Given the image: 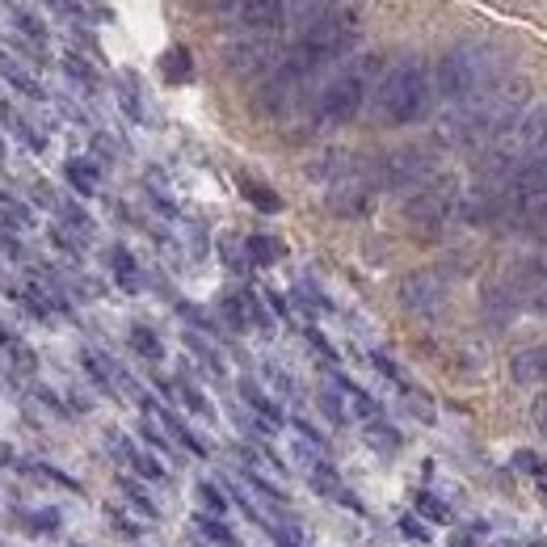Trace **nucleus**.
Returning <instances> with one entry per match:
<instances>
[{
  "instance_id": "6e6552de",
  "label": "nucleus",
  "mask_w": 547,
  "mask_h": 547,
  "mask_svg": "<svg viewBox=\"0 0 547 547\" xmlns=\"http://www.w3.org/2000/svg\"><path fill=\"white\" fill-rule=\"evenodd\" d=\"M400 303L417 316H430L447 303V278L438 270H417V274H404L400 278Z\"/></svg>"
},
{
  "instance_id": "20e7f679",
  "label": "nucleus",
  "mask_w": 547,
  "mask_h": 547,
  "mask_svg": "<svg viewBox=\"0 0 547 547\" xmlns=\"http://www.w3.org/2000/svg\"><path fill=\"white\" fill-rule=\"evenodd\" d=\"M430 97H434L430 68H425L417 55H409L375 85V110L388 127H409V123H417V118H425Z\"/></svg>"
},
{
  "instance_id": "a878e982",
  "label": "nucleus",
  "mask_w": 547,
  "mask_h": 547,
  "mask_svg": "<svg viewBox=\"0 0 547 547\" xmlns=\"http://www.w3.org/2000/svg\"><path fill=\"white\" fill-rule=\"evenodd\" d=\"M13 26H17V30H22V34L30 38V43H38V47H43V43H47V26H43V22H38V17H34L30 9H22V5H17V9H13Z\"/></svg>"
},
{
  "instance_id": "2eb2a0df",
  "label": "nucleus",
  "mask_w": 547,
  "mask_h": 547,
  "mask_svg": "<svg viewBox=\"0 0 547 547\" xmlns=\"http://www.w3.org/2000/svg\"><path fill=\"white\" fill-rule=\"evenodd\" d=\"M0 76H5V85H13L17 93H26V97H43V85H38V76L26 68V64H17V59H9L5 51H0Z\"/></svg>"
},
{
  "instance_id": "3c124183",
  "label": "nucleus",
  "mask_w": 547,
  "mask_h": 547,
  "mask_svg": "<svg viewBox=\"0 0 547 547\" xmlns=\"http://www.w3.org/2000/svg\"><path fill=\"white\" fill-rule=\"evenodd\" d=\"M531 547H547V543H543V539H535V543H531Z\"/></svg>"
},
{
  "instance_id": "c85d7f7f",
  "label": "nucleus",
  "mask_w": 547,
  "mask_h": 547,
  "mask_svg": "<svg viewBox=\"0 0 547 547\" xmlns=\"http://www.w3.org/2000/svg\"><path fill=\"white\" fill-rule=\"evenodd\" d=\"M64 68H68V76H72V80H80V85H85V89H97V72L85 64V59L64 55Z\"/></svg>"
},
{
  "instance_id": "c9c22d12",
  "label": "nucleus",
  "mask_w": 547,
  "mask_h": 547,
  "mask_svg": "<svg viewBox=\"0 0 547 547\" xmlns=\"http://www.w3.org/2000/svg\"><path fill=\"white\" fill-rule=\"evenodd\" d=\"M177 388H181V396H186V404H190L198 417H211V404H207V396L194 388V383H177Z\"/></svg>"
},
{
  "instance_id": "a19ab883",
  "label": "nucleus",
  "mask_w": 547,
  "mask_h": 547,
  "mask_svg": "<svg viewBox=\"0 0 547 547\" xmlns=\"http://www.w3.org/2000/svg\"><path fill=\"white\" fill-rule=\"evenodd\" d=\"M123 106L131 118H144V110H139V97H135V76H127V89H123Z\"/></svg>"
},
{
  "instance_id": "f03ea898",
  "label": "nucleus",
  "mask_w": 547,
  "mask_h": 547,
  "mask_svg": "<svg viewBox=\"0 0 547 547\" xmlns=\"http://www.w3.org/2000/svg\"><path fill=\"white\" fill-rule=\"evenodd\" d=\"M505 68H510V55L493 38H468V43L442 51L434 68V89L451 101H476L505 85Z\"/></svg>"
},
{
  "instance_id": "f257e3e1",
  "label": "nucleus",
  "mask_w": 547,
  "mask_h": 547,
  "mask_svg": "<svg viewBox=\"0 0 547 547\" xmlns=\"http://www.w3.org/2000/svg\"><path fill=\"white\" fill-rule=\"evenodd\" d=\"M522 106H526L522 80L497 85L493 93H484L476 101H463L455 114L442 118L438 139L442 144H451V148H493L514 123H522Z\"/></svg>"
},
{
  "instance_id": "c03bdc74",
  "label": "nucleus",
  "mask_w": 547,
  "mask_h": 547,
  "mask_svg": "<svg viewBox=\"0 0 547 547\" xmlns=\"http://www.w3.org/2000/svg\"><path fill=\"white\" fill-rule=\"evenodd\" d=\"M110 522H114V526H118V531H123V535H139L135 526H131V522H127L123 514H114V510H110Z\"/></svg>"
},
{
  "instance_id": "7ed1b4c3",
  "label": "nucleus",
  "mask_w": 547,
  "mask_h": 547,
  "mask_svg": "<svg viewBox=\"0 0 547 547\" xmlns=\"http://www.w3.org/2000/svg\"><path fill=\"white\" fill-rule=\"evenodd\" d=\"M547 219V152L526 156L505 181V190L493 194V224L505 232H535Z\"/></svg>"
},
{
  "instance_id": "f3484780",
  "label": "nucleus",
  "mask_w": 547,
  "mask_h": 547,
  "mask_svg": "<svg viewBox=\"0 0 547 547\" xmlns=\"http://www.w3.org/2000/svg\"><path fill=\"white\" fill-rule=\"evenodd\" d=\"M236 181H240V194H245L257 211H266V215H278V211H282V198L266 186V181H257V177H249V173H240Z\"/></svg>"
},
{
  "instance_id": "1a4fd4ad",
  "label": "nucleus",
  "mask_w": 547,
  "mask_h": 547,
  "mask_svg": "<svg viewBox=\"0 0 547 547\" xmlns=\"http://www.w3.org/2000/svg\"><path fill=\"white\" fill-rule=\"evenodd\" d=\"M278 64V47L270 43V38H236V43H228L224 51V68L236 72V76H257V72H274Z\"/></svg>"
},
{
  "instance_id": "0eeeda50",
  "label": "nucleus",
  "mask_w": 547,
  "mask_h": 547,
  "mask_svg": "<svg viewBox=\"0 0 547 547\" xmlns=\"http://www.w3.org/2000/svg\"><path fill=\"white\" fill-rule=\"evenodd\" d=\"M434 169V148L430 144H409L396 152H383V160L371 169V181L379 190H413L425 186Z\"/></svg>"
},
{
  "instance_id": "09e8293b",
  "label": "nucleus",
  "mask_w": 547,
  "mask_h": 547,
  "mask_svg": "<svg viewBox=\"0 0 547 547\" xmlns=\"http://www.w3.org/2000/svg\"><path fill=\"white\" fill-rule=\"evenodd\" d=\"M0 463H17V455H13L9 447H0Z\"/></svg>"
},
{
  "instance_id": "7c9ffc66",
  "label": "nucleus",
  "mask_w": 547,
  "mask_h": 547,
  "mask_svg": "<svg viewBox=\"0 0 547 547\" xmlns=\"http://www.w3.org/2000/svg\"><path fill=\"white\" fill-rule=\"evenodd\" d=\"M186 346H190V350H194V354H198L202 362H207V371H215V375H224V362H219V354H215V350L207 346V341H198V337L190 333V337H186Z\"/></svg>"
},
{
  "instance_id": "9b49d317",
  "label": "nucleus",
  "mask_w": 547,
  "mask_h": 547,
  "mask_svg": "<svg viewBox=\"0 0 547 547\" xmlns=\"http://www.w3.org/2000/svg\"><path fill=\"white\" fill-rule=\"evenodd\" d=\"M480 308H484V320H489L493 329H510V320H514L518 308H522V295L510 287V282H493V287L484 291Z\"/></svg>"
},
{
  "instance_id": "4c0bfd02",
  "label": "nucleus",
  "mask_w": 547,
  "mask_h": 547,
  "mask_svg": "<svg viewBox=\"0 0 547 547\" xmlns=\"http://www.w3.org/2000/svg\"><path fill=\"white\" fill-rule=\"evenodd\" d=\"M139 438H144V442H148V447H156L160 455H169V451H173V447H169V438H165V434H160V430H156V425H148V421H144V425H139Z\"/></svg>"
},
{
  "instance_id": "423d86ee",
  "label": "nucleus",
  "mask_w": 547,
  "mask_h": 547,
  "mask_svg": "<svg viewBox=\"0 0 547 547\" xmlns=\"http://www.w3.org/2000/svg\"><path fill=\"white\" fill-rule=\"evenodd\" d=\"M455 211H459V177H451V173L425 181V186H417V194L404 202V219L413 224L417 236H438Z\"/></svg>"
},
{
  "instance_id": "a211bd4d",
  "label": "nucleus",
  "mask_w": 547,
  "mask_h": 547,
  "mask_svg": "<svg viewBox=\"0 0 547 547\" xmlns=\"http://www.w3.org/2000/svg\"><path fill=\"white\" fill-rule=\"evenodd\" d=\"M160 76L169 80V85H181V80L194 76V55L186 47H169L165 55H160Z\"/></svg>"
},
{
  "instance_id": "f8f14e48",
  "label": "nucleus",
  "mask_w": 547,
  "mask_h": 547,
  "mask_svg": "<svg viewBox=\"0 0 547 547\" xmlns=\"http://www.w3.org/2000/svg\"><path fill=\"white\" fill-rule=\"evenodd\" d=\"M510 375H514V383H522V388L543 383V379H547V341L518 350V354L510 358Z\"/></svg>"
},
{
  "instance_id": "4be33fe9",
  "label": "nucleus",
  "mask_w": 547,
  "mask_h": 547,
  "mask_svg": "<svg viewBox=\"0 0 547 547\" xmlns=\"http://www.w3.org/2000/svg\"><path fill=\"white\" fill-rule=\"evenodd\" d=\"M0 346H5L9 354H13V362H17V371H34V350L26 346V341L22 337H17L13 329H9V324H0Z\"/></svg>"
},
{
  "instance_id": "b1692460",
  "label": "nucleus",
  "mask_w": 547,
  "mask_h": 547,
  "mask_svg": "<svg viewBox=\"0 0 547 547\" xmlns=\"http://www.w3.org/2000/svg\"><path fill=\"white\" fill-rule=\"evenodd\" d=\"M245 249H249L253 261H261V266H270V261H278L282 253H287V249H282V240H274V236H249Z\"/></svg>"
},
{
  "instance_id": "cd10ccee",
  "label": "nucleus",
  "mask_w": 547,
  "mask_h": 547,
  "mask_svg": "<svg viewBox=\"0 0 547 547\" xmlns=\"http://www.w3.org/2000/svg\"><path fill=\"white\" fill-rule=\"evenodd\" d=\"M194 493H198V501H202V505H207V510H211V514H224V510H228V497H224V493H219V489H215V484H211V480H202V484H198V489H194Z\"/></svg>"
},
{
  "instance_id": "9d476101",
  "label": "nucleus",
  "mask_w": 547,
  "mask_h": 547,
  "mask_svg": "<svg viewBox=\"0 0 547 547\" xmlns=\"http://www.w3.org/2000/svg\"><path fill=\"white\" fill-rule=\"evenodd\" d=\"M224 13L240 17V26H249V30H274V26L287 22L295 9L291 5H278V0H249V5H228Z\"/></svg>"
},
{
  "instance_id": "4468645a",
  "label": "nucleus",
  "mask_w": 547,
  "mask_h": 547,
  "mask_svg": "<svg viewBox=\"0 0 547 547\" xmlns=\"http://www.w3.org/2000/svg\"><path fill=\"white\" fill-rule=\"evenodd\" d=\"M106 261H110V274L118 278V287H123V291H139V287H144V274H139V261L123 249V245H114L110 253H106Z\"/></svg>"
},
{
  "instance_id": "5701e85b",
  "label": "nucleus",
  "mask_w": 547,
  "mask_h": 547,
  "mask_svg": "<svg viewBox=\"0 0 547 547\" xmlns=\"http://www.w3.org/2000/svg\"><path fill=\"white\" fill-rule=\"evenodd\" d=\"M194 526H198V531L202 535H207L211 543H219V547H240V539L228 531V526L224 522H219L215 514H194Z\"/></svg>"
},
{
  "instance_id": "de8ad7c7",
  "label": "nucleus",
  "mask_w": 547,
  "mask_h": 547,
  "mask_svg": "<svg viewBox=\"0 0 547 547\" xmlns=\"http://www.w3.org/2000/svg\"><path fill=\"white\" fill-rule=\"evenodd\" d=\"M535 308H539V312H543V316H547V287H543V291H539V299H535Z\"/></svg>"
},
{
  "instance_id": "412c9836",
  "label": "nucleus",
  "mask_w": 547,
  "mask_h": 547,
  "mask_svg": "<svg viewBox=\"0 0 547 547\" xmlns=\"http://www.w3.org/2000/svg\"><path fill=\"white\" fill-rule=\"evenodd\" d=\"M219 312H224V320H228V329H232V333H245V329H253V320H249V303H245V291L219 299Z\"/></svg>"
},
{
  "instance_id": "bb28decb",
  "label": "nucleus",
  "mask_w": 547,
  "mask_h": 547,
  "mask_svg": "<svg viewBox=\"0 0 547 547\" xmlns=\"http://www.w3.org/2000/svg\"><path fill=\"white\" fill-rule=\"evenodd\" d=\"M127 459H131V468L144 476V480H165V463H156L152 455H144V451H131L127 447Z\"/></svg>"
},
{
  "instance_id": "37998d69",
  "label": "nucleus",
  "mask_w": 547,
  "mask_h": 547,
  "mask_svg": "<svg viewBox=\"0 0 547 547\" xmlns=\"http://www.w3.org/2000/svg\"><path fill=\"white\" fill-rule=\"evenodd\" d=\"M375 358V367L383 371V375H388V379H400V367H396V362L388 358V354H371Z\"/></svg>"
},
{
  "instance_id": "f704fd0d",
  "label": "nucleus",
  "mask_w": 547,
  "mask_h": 547,
  "mask_svg": "<svg viewBox=\"0 0 547 547\" xmlns=\"http://www.w3.org/2000/svg\"><path fill=\"white\" fill-rule=\"evenodd\" d=\"M514 468L526 472V476H547V463H543L535 451H518V455H514Z\"/></svg>"
},
{
  "instance_id": "58836bf2",
  "label": "nucleus",
  "mask_w": 547,
  "mask_h": 547,
  "mask_svg": "<svg viewBox=\"0 0 547 547\" xmlns=\"http://www.w3.org/2000/svg\"><path fill=\"white\" fill-rule=\"evenodd\" d=\"M320 409L329 413V421H333V425H346V413H341V400H337V392H324V396H320Z\"/></svg>"
},
{
  "instance_id": "72a5a7b5",
  "label": "nucleus",
  "mask_w": 547,
  "mask_h": 547,
  "mask_svg": "<svg viewBox=\"0 0 547 547\" xmlns=\"http://www.w3.org/2000/svg\"><path fill=\"white\" fill-rule=\"evenodd\" d=\"M59 215L68 219V228H72V232H80V236H89V232H93V219H89L85 211H76L72 202H64V207H59Z\"/></svg>"
},
{
  "instance_id": "79ce46f5",
  "label": "nucleus",
  "mask_w": 547,
  "mask_h": 547,
  "mask_svg": "<svg viewBox=\"0 0 547 547\" xmlns=\"http://www.w3.org/2000/svg\"><path fill=\"white\" fill-rule=\"evenodd\" d=\"M30 522H34V531H55L59 514H55V510H47V514H30Z\"/></svg>"
},
{
  "instance_id": "2f4dec72",
  "label": "nucleus",
  "mask_w": 547,
  "mask_h": 547,
  "mask_svg": "<svg viewBox=\"0 0 547 547\" xmlns=\"http://www.w3.org/2000/svg\"><path fill=\"white\" fill-rule=\"evenodd\" d=\"M417 510H421L425 518H434V522H451V510H447V505H442L434 493H421V497H417Z\"/></svg>"
},
{
  "instance_id": "ddd939ff",
  "label": "nucleus",
  "mask_w": 547,
  "mask_h": 547,
  "mask_svg": "<svg viewBox=\"0 0 547 547\" xmlns=\"http://www.w3.org/2000/svg\"><path fill=\"white\" fill-rule=\"evenodd\" d=\"M518 148L522 152H547V101H539V106L531 114H522V123H518Z\"/></svg>"
},
{
  "instance_id": "39448f33",
  "label": "nucleus",
  "mask_w": 547,
  "mask_h": 547,
  "mask_svg": "<svg viewBox=\"0 0 547 547\" xmlns=\"http://www.w3.org/2000/svg\"><path fill=\"white\" fill-rule=\"evenodd\" d=\"M375 68H379V59L367 55V59H362V64H354L350 72L333 76L329 85L320 89L316 123H320V127H341V123H350V118L362 110V101H367L371 85H375Z\"/></svg>"
},
{
  "instance_id": "6ab92c4d",
  "label": "nucleus",
  "mask_w": 547,
  "mask_h": 547,
  "mask_svg": "<svg viewBox=\"0 0 547 547\" xmlns=\"http://www.w3.org/2000/svg\"><path fill=\"white\" fill-rule=\"evenodd\" d=\"M68 186L76 190V194H97L101 190V173H97V165H93V160H68Z\"/></svg>"
},
{
  "instance_id": "a18cd8bd",
  "label": "nucleus",
  "mask_w": 547,
  "mask_h": 547,
  "mask_svg": "<svg viewBox=\"0 0 547 547\" xmlns=\"http://www.w3.org/2000/svg\"><path fill=\"white\" fill-rule=\"evenodd\" d=\"M270 303H274V312H278V316H287V299H282L278 291H270Z\"/></svg>"
},
{
  "instance_id": "473e14b6",
  "label": "nucleus",
  "mask_w": 547,
  "mask_h": 547,
  "mask_svg": "<svg viewBox=\"0 0 547 547\" xmlns=\"http://www.w3.org/2000/svg\"><path fill=\"white\" fill-rule=\"evenodd\" d=\"M400 535L404 539H417V543H430V526H425L417 514H404L400 518Z\"/></svg>"
},
{
  "instance_id": "49530a36",
  "label": "nucleus",
  "mask_w": 547,
  "mask_h": 547,
  "mask_svg": "<svg viewBox=\"0 0 547 547\" xmlns=\"http://www.w3.org/2000/svg\"><path fill=\"white\" fill-rule=\"evenodd\" d=\"M451 547H476L472 535H451Z\"/></svg>"
},
{
  "instance_id": "393cba45",
  "label": "nucleus",
  "mask_w": 547,
  "mask_h": 547,
  "mask_svg": "<svg viewBox=\"0 0 547 547\" xmlns=\"http://www.w3.org/2000/svg\"><path fill=\"white\" fill-rule=\"evenodd\" d=\"M0 219H5L9 228H30V224H34V215H30V207H26V202L9 198L5 190H0Z\"/></svg>"
},
{
  "instance_id": "aec40b11",
  "label": "nucleus",
  "mask_w": 547,
  "mask_h": 547,
  "mask_svg": "<svg viewBox=\"0 0 547 547\" xmlns=\"http://www.w3.org/2000/svg\"><path fill=\"white\" fill-rule=\"evenodd\" d=\"M127 341H131V350H135L139 358H148V362H160V358H165V341H160V337L148 329V324H131Z\"/></svg>"
},
{
  "instance_id": "e433bc0d",
  "label": "nucleus",
  "mask_w": 547,
  "mask_h": 547,
  "mask_svg": "<svg viewBox=\"0 0 547 547\" xmlns=\"http://www.w3.org/2000/svg\"><path fill=\"white\" fill-rule=\"evenodd\" d=\"M367 438L375 442V447H383V451H396V447H400V434H396V430H379V421L367 425Z\"/></svg>"
},
{
  "instance_id": "8fccbe9b",
  "label": "nucleus",
  "mask_w": 547,
  "mask_h": 547,
  "mask_svg": "<svg viewBox=\"0 0 547 547\" xmlns=\"http://www.w3.org/2000/svg\"><path fill=\"white\" fill-rule=\"evenodd\" d=\"M539 497H543V505H547V484H543V489H539Z\"/></svg>"
},
{
  "instance_id": "dca6fc26",
  "label": "nucleus",
  "mask_w": 547,
  "mask_h": 547,
  "mask_svg": "<svg viewBox=\"0 0 547 547\" xmlns=\"http://www.w3.org/2000/svg\"><path fill=\"white\" fill-rule=\"evenodd\" d=\"M240 396H245V404H249V409H253V413L261 417V421H266V430H278V421H282L278 404H274V400H270L266 392H261L253 379H240Z\"/></svg>"
},
{
  "instance_id": "c756f323",
  "label": "nucleus",
  "mask_w": 547,
  "mask_h": 547,
  "mask_svg": "<svg viewBox=\"0 0 547 547\" xmlns=\"http://www.w3.org/2000/svg\"><path fill=\"white\" fill-rule=\"evenodd\" d=\"M123 493H127V501H131V505H139V510H144L148 518H156V514H160V510H156V501H152V497L144 493V484H135V480H123Z\"/></svg>"
},
{
  "instance_id": "ea45409f",
  "label": "nucleus",
  "mask_w": 547,
  "mask_h": 547,
  "mask_svg": "<svg viewBox=\"0 0 547 547\" xmlns=\"http://www.w3.org/2000/svg\"><path fill=\"white\" fill-rule=\"evenodd\" d=\"M249 484H253V489H257L261 497H270V501H282V489H278V484H270V480H261L257 472H249Z\"/></svg>"
}]
</instances>
